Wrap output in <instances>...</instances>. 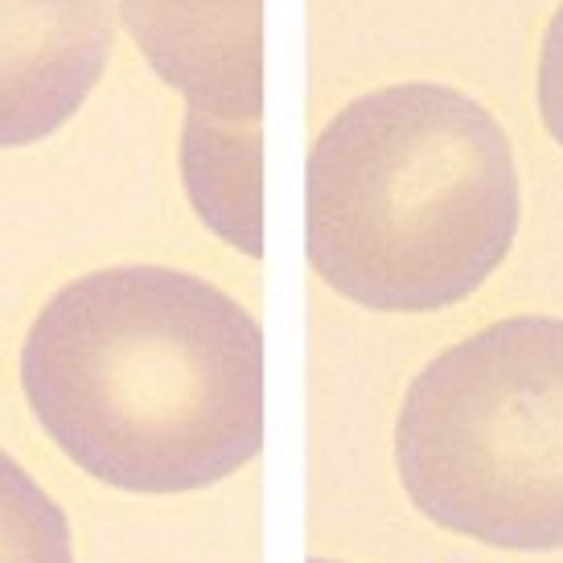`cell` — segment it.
<instances>
[{"mask_svg":"<svg viewBox=\"0 0 563 563\" xmlns=\"http://www.w3.org/2000/svg\"><path fill=\"white\" fill-rule=\"evenodd\" d=\"M46 437L95 482L189 494L264 449V333L222 288L132 264L66 284L21 345Z\"/></svg>","mask_w":563,"mask_h":563,"instance_id":"obj_1","label":"cell"},{"mask_svg":"<svg viewBox=\"0 0 563 563\" xmlns=\"http://www.w3.org/2000/svg\"><path fill=\"white\" fill-rule=\"evenodd\" d=\"M518 219L501 124L440 82L345 103L309 153V264L362 309L437 313L473 297L506 260Z\"/></svg>","mask_w":563,"mask_h":563,"instance_id":"obj_2","label":"cell"},{"mask_svg":"<svg viewBox=\"0 0 563 563\" xmlns=\"http://www.w3.org/2000/svg\"><path fill=\"white\" fill-rule=\"evenodd\" d=\"M395 470L444 531L498 551H560V317H506L428 362L395 420Z\"/></svg>","mask_w":563,"mask_h":563,"instance_id":"obj_3","label":"cell"},{"mask_svg":"<svg viewBox=\"0 0 563 563\" xmlns=\"http://www.w3.org/2000/svg\"><path fill=\"white\" fill-rule=\"evenodd\" d=\"M111 46V0H0V148L58 132L103 79Z\"/></svg>","mask_w":563,"mask_h":563,"instance_id":"obj_4","label":"cell"},{"mask_svg":"<svg viewBox=\"0 0 563 563\" xmlns=\"http://www.w3.org/2000/svg\"><path fill=\"white\" fill-rule=\"evenodd\" d=\"M124 25L189 115L264 120V0H124Z\"/></svg>","mask_w":563,"mask_h":563,"instance_id":"obj_5","label":"cell"},{"mask_svg":"<svg viewBox=\"0 0 563 563\" xmlns=\"http://www.w3.org/2000/svg\"><path fill=\"white\" fill-rule=\"evenodd\" d=\"M181 177L202 222L243 255L264 251V132L186 115Z\"/></svg>","mask_w":563,"mask_h":563,"instance_id":"obj_6","label":"cell"},{"mask_svg":"<svg viewBox=\"0 0 563 563\" xmlns=\"http://www.w3.org/2000/svg\"><path fill=\"white\" fill-rule=\"evenodd\" d=\"M0 563H75L63 506L0 453Z\"/></svg>","mask_w":563,"mask_h":563,"instance_id":"obj_7","label":"cell"},{"mask_svg":"<svg viewBox=\"0 0 563 563\" xmlns=\"http://www.w3.org/2000/svg\"><path fill=\"white\" fill-rule=\"evenodd\" d=\"M539 115L551 141L563 148V4L548 21L543 46H539Z\"/></svg>","mask_w":563,"mask_h":563,"instance_id":"obj_8","label":"cell"},{"mask_svg":"<svg viewBox=\"0 0 563 563\" xmlns=\"http://www.w3.org/2000/svg\"><path fill=\"white\" fill-rule=\"evenodd\" d=\"M309 563H338V560H309Z\"/></svg>","mask_w":563,"mask_h":563,"instance_id":"obj_9","label":"cell"}]
</instances>
